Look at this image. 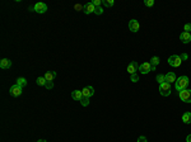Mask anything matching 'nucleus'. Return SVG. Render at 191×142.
I'll return each instance as SVG.
<instances>
[{
  "label": "nucleus",
  "instance_id": "obj_1",
  "mask_svg": "<svg viewBox=\"0 0 191 142\" xmlns=\"http://www.w3.org/2000/svg\"><path fill=\"white\" fill-rule=\"evenodd\" d=\"M189 78L187 76H180V78L176 80V83H175V88L177 91H181V90H185L186 88H187V85H189Z\"/></svg>",
  "mask_w": 191,
  "mask_h": 142
},
{
  "label": "nucleus",
  "instance_id": "obj_2",
  "mask_svg": "<svg viewBox=\"0 0 191 142\" xmlns=\"http://www.w3.org/2000/svg\"><path fill=\"white\" fill-rule=\"evenodd\" d=\"M178 96L185 103H191V89H185L178 91Z\"/></svg>",
  "mask_w": 191,
  "mask_h": 142
},
{
  "label": "nucleus",
  "instance_id": "obj_3",
  "mask_svg": "<svg viewBox=\"0 0 191 142\" xmlns=\"http://www.w3.org/2000/svg\"><path fill=\"white\" fill-rule=\"evenodd\" d=\"M181 62H182V58H181V56H178V55H172L168 57V64L172 66V67H178Z\"/></svg>",
  "mask_w": 191,
  "mask_h": 142
},
{
  "label": "nucleus",
  "instance_id": "obj_4",
  "mask_svg": "<svg viewBox=\"0 0 191 142\" xmlns=\"http://www.w3.org/2000/svg\"><path fill=\"white\" fill-rule=\"evenodd\" d=\"M155 70V67L154 66H152L150 65V62H143L142 65L139 66V71H140V74H148L149 71H154Z\"/></svg>",
  "mask_w": 191,
  "mask_h": 142
},
{
  "label": "nucleus",
  "instance_id": "obj_5",
  "mask_svg": "<svg viewBox=\"0 0 191 142\" xmlns=\"http://www.w3.org/2000/svg\"><path fill=\"white\" fill-rule=\"evenodd\" d=\"M159 93L163 96H168L171 94V84L168 83H163L159 85Z\"/></svg>",
  "mask_w": 191,
  "mask_h": 142
},
{
  "label": "nucleus",
  "instance_id": "obj_6",
  "mask_svg": "<svg viewBox=\"0 0 191 142\" xmlns=\"http://www.w3.org/2000/svg\"><path fill=\"white\" fill-rule=\"evenodd\" d=\"M33 10L38 14H43V13H46V10H47V5L45 3H37L33 7Z\"/></svg>",
  "mask_w": 191,
  "mask_h": 142
},
{
  "label": "nucleus",
  "instance_id": "obj_7",
  "mask_svg": "<svg viewBox=\"0 0 191 142\" xmlns=\"http://www.w3.org/2000/svg\"><path fill=\"white\" fill-rule=\"evenodd\" d=\"M129 29L131 30V32H138V30L140 29V24H139V22L137 19H131L129 22Z\"/></svg>",
  "mask_w": 191,
  "mask_h": 142
},
{
  "label": "nucleus",
  "instance_id": "obj_8",
  "mask_svg": "<svg viewBox=\"0 0 191 142\" xmlns=\"http://www.w3.org/2000/svg\"><path fill=\"white\" fill-rule=\"evenodd\" d=\"M137 71H139V65H138V62L133 61V62H130V65L128 66V72L130 75H134V74H137Z\"/></svg>",
  "mask_w": 191,
  "mask_h": 142
},
{
  "label": "nucleus",
  "instance_id": "obj_9",
  "mask_svg": "<svg viewBox=\"0 0 191 142\" xmlns=\"http://www.w3.org/2000/svg\"><path fill=\"white\" fill-rule=\"evenodd\" d=\"M22 93H23V88H21L19 85H13L12 88H10V94L13 95V96H19V95H22Z\"/></svg>",
  "mask_w": 191,
  "mask_h": 142
},
{
  "label": "nucleus",
  "instance_id": "obj_10",
  "mask_svg": "<svg viewBox=\"0 0 191 142\" xmlns=\"http://www.w3.org/2000/svg\"><path fill=\"white\" fill-rule=\"evenodd\" d=\"M82 93H83V96H85V98H90L94 94V89H93V86H85L82 90Z\"/></svg>",
  "mask_w": 191,
  "mask_h": 142
},
{
  "label": "nucleus",
  "instance_id": "obj_11",
  "mask_svg": "<svg viewBox=\"0 0 191 142\" xmlns=\"http://www.w3.org/2000/svg\"><path fill=\"white\" fill-rule=\"evenodd\" d=\"M180 39L182 43H189L191 42V33H187V32H182L180 34Z\"/></svg>",
  "mask_w": 191,
  "mask_h": 142
},
{
  "label": "nucleus",
  "instance_id": "obj_12",
  "mask_svg": "<svg viewBox=\"0 0 191 142\" xmlns=\"http://www.w3.org/2000/svg\"><path fill=\"white\" fill-rule=\"evenodd\" d=\"M166 83L168 84H172V83H176V80H177V78H176V74L175 72H168L166 74Z\"/></svg>",
  "mask_w": 191,
  "mask_h": 142
},
{
  "label": "nucleus",
  "instance_id": "obj_13",
  "mask_svg": "<svg viewBox=\"0 0 191 142\" xmlns=\"http://www.w3.org/2000/svg\"><path fill=\"white\" fill-rule=\"evenodd\" d=\"M94 9H96V7L93 5V3H87V4L84 5L83 12L85 14H90V13H94Z\"/></svg>",
  "mask_w": 191,
  "mask_h": 142
},
{
  "label": "nucleus",
  "instance_id": "obj_14",
  "mask_svg": "<svg viewBox=\"0 0 191 142\" xmlns=\"http://www.w3.org/2000/svg\"><path fill=\"white\" fill-rule=\"evenodd\" d=\"M10 66H12V61L9 60V58H3L1 61H0V67L4 69V70L9 69Z\"/></svg>",
  "mask_w": 191,
  "mask_h": 142
},
{
  "label": "nucleus",
  "instance_id": "obj_15",
  "mask_svg": "<svg viewBox=\"0 0 191 142\" xmlns=\"http://www.w3.org/2000/svg\"><path fill=\"white\" fill-rule=\"evenodd\" d=\"M72 98L74 100H77V101H80L83 98V93H82V90H74L73 93H72Z\"/></svg>",
  "mask_w": 191,
  "mask_h": 142
},
{
  "label": "nucleus",
  "instance_id": "obj_16",
  "mask_svg": "<svg viewBox=\"0 0 191 142\" xmlns=\"http://www.w3.org/2000/svg\"><path fill=\"white\" fill-rule=\"evenodd\" d=\"M55 78H56V72H55V71H47V72L45 74V79L47 81H52Z\"/></svg>",
  "mask_w": 191,
  "mask_h": 142
},
{
  "label": "nucleus",
  "instance_id": "obj_17",
  "mask_svg": "<svg viewBox=\"0 0 191 142\" xmlns=\"http://www.w3.org/2000/svg\"><path fill=\"white\" fill-rule=\"evenodd\" d=\"M182 122L186 124H190L191 123V112H186L182 115Z\"/></svg>",
  "mask_w": 191,
  "mask_h": 142
},
{
  "label": "nucleus",
  "instance_id": "obj_18",
  "mask_svg": "<svg viewBox=\"0 0 191 142\" xmlns=\"http://www.w3.org/2000/svg\"><path fill=\"white\" fill-rule=\"evenodd\" d=\"M36 83H37V85H40V86H46L47 80L45 79V76H40V78H37Z\"/></svg>",
  "mask_w": 191,
  "mask_h": 142
},
{
  "label": "nucleus",
  "instance_id": "obj_19",
  "mask_svg": "<svg viewBox=\"0 0 191 142\" xmlns=\"http://www.w3.org/2000/svg\"><path fill=\"white\" fill-rule=\"evenodd\" d=\"M17 85H19L21 88H24V86L27 85V80L24 78H18L17 79Z\"/></svg>",
  "mask_w": 191,
  "mask_h": 142
},
{
  "label": "nucleus",
  "instance_id": "obj_20",
  "mask_svg": "<svg viewBox=\"0 0 191 142\" xmlns=\"http://www.w3.org/2000/svg\"><path fill=\"white\" fill-rule=\"evenodd\" d=\"M159 62H160V60H159L158 56H154V57H153L152 60H150V65L154 66V67H155V66H157Z\"/></svg>",
  "mask_w": 191,
  "mask_h": 142
},
{
  "label": "nucleus",
  "instance_id": "obj_21",
  "mask_svg": "<svg viewBox=\"0 0 191 142\" xmlns=\"http://www.w3.org/2000/svg\"><path fill=\"white\" fill-rule=\"evenodd\" d=\"M157 81H158V84H159V85H160V84H163V83H166V76H164V75H162V74L157 75Z\"/></svg>",
  "mask_w": 191,
  "mask_h": 142
},
{
  "label": "nucleus",
  "instance_id": "obj_22",
  "mask_svg": "<svg viewBox=\"0 0 191 142\" xmlns=\"http://www.w3.org/2000/svg\"><path fill=\"white\" fill-rule=\"evenodd\" d=\"M102 4L106 5V7H108V8H111V7H113L115 1H113V0H104V1H102Z\"/></svg>",
  "mask_w": 191,
  "mask_h": 142
},
{
  "label": "nucleus",
  "instance_id": "obj_23",
  "mask_svg": "<svg viewBox=\"0 0 191 142\" xmlns=\"http://www.w3.org/2000/svg\"><path fill=\"white\" fill-rule=\"evenodd\" d=\"M80 104H82L83 106H87L89 104V98H85V96H83L82 100H80Z\"/></svg>",
  "mask_w": 191,
  "mask_h": 142
},
{
  "label": "nucleus",
  "instance_id": "obj_24",
  "mask_svg": "<svg viewBox=\"0 0 191 142\" xmlns=\"http://www.w3.org/2000/svg\"><path fill=\"white\" fill-rule=\"evenodd\" d=\"M103 13V9L101 8V7H96V9H94V14H97V15H101Z\"/></svg>",
  "mask_w": 191,
  "mask_h": 142
},
{
  "label": "nucleus",
  "instance_id": "obj_25",
  "mask_svg": "<svg viewBox=\"0 0 191 142\" xmlns=\"http://www.w3.org/2000/svg\"><path fill=\"white\" fill-rule=\"evenodd\" d=\"M144 4L147 5L148 8H152L153 5H154V0H145V1H144Z\"/></svg>",
  "mask_w": 191,
  "mask_h": 142
},
{
  "label": "nucleus",
  "instance_id": "obj_26",
  "mask_svg": "<svg viewBox=\"0 0 191 142\" xmlns=\"http://www.w3.org/2000/svg\"><path fill=\"white\" fill-rule=\"evenodd\" d=\"M190 30H191V23H186L185 27H184V32L190 33Z\"/></svg>",
  "mask_w": 191,
  "mask_h": 142
},
{
  "label": "nucleus",
  "instance_id": "obj_27",
  "mask_svg": "<svg viewBox=\"0 0 191 142\" xmlns=\"http://www.w3.org/2000/svg\"><path fill=\"white\" fill-rule=\"evenodd\" d=\"M74 9L77 10V12H80V10L84 9V5H80V4H75L74 5Z\"/></svg>",
  "mask_w": 191,
  "mask_h": 142
},
{
  "label": "nucleus",
  "instance_id": "obj_28",
  "mask_svg": "<svg viewBox=\"0 0 191 142\" xmlns=\"http://www.w3.org/2000/svg\"><path fill=\"white\" fill-rule=\"evenodd\" d=\"M138 80H139V75H138V74L131 75V81H133V83H137Z\"/></svg>",
  "mask_w": 191,
  "mask_h": 142
},
{
  "label": "nucleus",
  "instance_id": "obj_29",
  "mask_svg": "<svg viewBox=\"0 0 191 142\" xmlns=\"http://www.w3.org/2000/svg\"><path fill=\"white\" fill-rule=\"evenodd\" d=\"M45 88H46V89H52L54 88V83H52V81H47V84H46Z\"/></svg>",
  "mask_w": 191,
  "mask_h": 142
},
{
  "label": "nucleus",
  "instance_id": "obj_30",
  "mask_svg": "<svg viewBox=\"0 0 191 142\" xmlns=\"http://www.w3.org/2000/svg\"><path fill=\"white\" fill-rule=\"evenodd\" d=\"M92 3H93L94 7H101V4H102L101 0H94V1H92Z\"/></svg>",
  "mask_w": 191,
  "mask_h": 142
},
{
  "label": "nucleus",
  "instance_id": "obj_31",
  "mask_svg": "<svg viewBox=\"0 0 191 142\" xmlns=\"http://www.w3.org/2000/svg\"><path fill=\"white\" fill-rule=\"evenodd\" d=\"M138 142H148V141H147V138H145L144 136H140L138 138Z\"/></svg>",
  "mask_w": 191,
  "mask_h": 142
},
{
  "label": "nucleus",
  "instance_id": "obj_32",
  "mask_svg": "<svg viewBox=\"0 0 191 142\" xmlns=\"http://www.w3.org/2000/svg\"><path fill=\"white\" fill-rule=\"evenodd\" d=\"M186 142H191V135L187 136V138H186Z\"/></svg>",
  "mask_w": 191,
  "mask_h": 142
},
{
  "label": "nucleus",
  "instance_id": "obj_33",
  "mask_svg": "<svg viewBox=\"0 0 191 142\" xmlns=\"http://www.w3.org/2000/svg\"><path fill=\"white\" fill-rule=\"evenodd\" d=\"M181 58H182V60H185V58H187V55H185V53H184L182 56H181Z\"/></svg>",
  "mask_w": 191,
  "mask_h": 142
},
{
  "label": "nucleus",
  "instance_id": "obj_34",
  "mask_svg": "<svg viewBox=\"0 0 191 142\" xmlns=\"http://www.w3.org/2000/svg\"><path fill=\"white\" fill-rule=\"evenodd\" d=\"M37 142H47V141H46V140H38Z\"/></svg>",
  "mask_w": 191,
  "mask_h": 142
}]
</instances>
